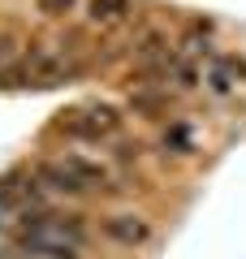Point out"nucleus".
I'll return each mask as SVG.
<instances>
[{
  "mask_svg": "<svg viewBox=\"0 0 246 259\" xmlns=\"http://www.w3.org/2000/svg\"><path fill=\"white\" fill-rule=\"evenodd\" d=\"M121 5L126 0H95V18H112V13H121Z\"/></svg>",
  "mask_w": 246,
  "mask_h": 259,
  "instance_id": "f03ea898",
  "label": "nucleus"
},
{
  "mask_svg": "<svg viewBox=\"0 0 246 259\" xmlns=\"http://www.w3.org/2000/svg\"><path fill=\"white\" fill-rule=\"evenodd\" d=\"M108 233H112V238H121V242H130V246L151 238V229H147L143 221H134V216H117V221H108Z\"/></svg>",
  "mask_w": 246,
  "mask_h": 259,
  "instance_id": "f257e3e1",
  "label": "nucleus"
}]
</instances>
